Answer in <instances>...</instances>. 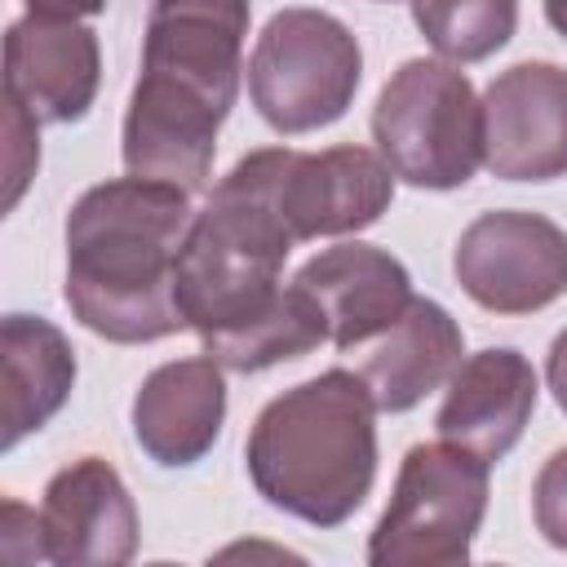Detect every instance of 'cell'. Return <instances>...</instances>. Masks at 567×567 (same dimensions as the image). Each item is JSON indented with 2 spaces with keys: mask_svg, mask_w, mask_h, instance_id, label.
I'll use <instances>...</instances> for the list:
<instances>
[{
  "mask_svg": "<svg viewBox=\"0 0 567 567\" xmlns=\"http://www.w3.org/2000/svg\"><path fill=\"white\" fill-rule=\"evenodd\" d=\"M359 377L372 390L377 412H412L425 394L452 381L465 354L461 323L430 297L412 306L368 346H359Z\"/></svg>",
  "mask_w": 567,
  "mask_h": 567,
  "instance_id": "16",
  "label": "cell"
},
{
  "mask_svg": "<svg viewBox=\"0 0 567 567\" xmlns=\"http://www.w3.org/2000/svg\"><path fill=\"white\" fill-rule=\"evenodd\" d=\"M292 284H301L323 319H328V341L337 350H359L372 337H381L408 306H412V275L408 266L377 248V244H337L315 252Z\"/></svg>",
  "mask_w": 567,
  "mask_h": 567,
  "instance_id": "15",
  "label": "cell"
},
{
  "mask_svg": "<svg viewBox=\"0 0 567 567\" xmlns=\"http://www.w3.org/2000/svg\"><path fill=\"white\" fill-rule=\"evenodd\" d=\"M248 0H151L142 75L133 84L120 155L133 177L204 190L217 133L239 97Z\"/></svg>",
  "mask_w": 567,
  "mask_h": 567,
  "instance_id": "1",
  "label": "cell"
},
{
  "mask_svg": "<svg viewBox=\"0 0 567 567\" xmlns=\"http://www.w3.org/2000/svg\"><path fill=\"white\" fill-rule=\"evenodd\" d=\"M292 244L252 151L213 186L177 252V306L186 328L208 346L270 310L284 292L279 275Z\"/></svg>",
  "mask_w": 567,
  "mask_h": 567,
  "instance_id": "4",
  "label": "cell"
},
{
  "mask_svg": "<svg viewBox=\"0 0 567 567\" xmlns=\"http://www.w3.org/2000/svg\"><path fill=\"white\" fill-rule=\"evenodd\" d=\"M412 22L447 62H483L509 44L518 0H412Z\"/></svg>",
  "mask_w": 567,
  "mask_h": 567,
  "instance_id": "19",
  "label": "cell"
},
{
  "mask_svg": "<svg viewBox=\"0 0 567 567\" xmlns=\"http://www.w3.org/2000/svg\"><path fill=\"white\" fill-rule=\"evenodd\" d=\"M4 363V452L27 434L44 430L75 385V350L58 323L40 315H4L0 323Z\"/></svg>",
  "mask_w": 567,
  "mask_h": 567,
  "instance_id": "17",
  "label": "cell"
},
{
  "mask_svg": "<svg viewBox=\"0 0 567 567\" xmlns=\"http://www.w3.org/2000/svg\"><path fill=\"white\" fill-rule=\"evenodd\" d=\"M35 554L58 567H124L137 554V505L120 470L80 456L44 483L35 514Z\"/></svg>",
  "mask_w": 567,
  "mask_h": 567,
  "instance_id": "10",
  "label": "cell"
},
{
  "mask_svg": "<svg viewBox=\"0 0 567 567\" xmlns=\"http://www.w3.org/2000/svg\"><path fill=\"white\" fill-rule=\"evenodd\" d=\"M483 164L501 182L567 173V71L558 62H514L487 84Z\"/></svg>",
  "mask_w": 567,
  "mask_h": 567,
  "instance_id": "11",
  "label": "cell"
},
{
  "mask_svg": "<svg viewBox=\"0 0 567 567\" xmlns=\"http://www.w3.org/2000/svg\"><path fill=\"white\" fill-rule=\"evenodd\" d=\"M532 518L554 549H567V447H558L540 465L532 483Z\"/></svg>",
  "mask_w": 567,
  "mask_h": 567,
  "instance_id": "20",
  "label": "cell"
},
{
  "mask_svg": "<svg viewBox=\"0 0 567 567\" xmlns=\"http://www.w3.org/2000/svg\"><path fill=\"white\" fill-rule=\"evenodd\" d=\"M545 18H549V27L567 40V0H545Z\"/></svg>",
  "mask_w": 567,
  "mask_h": 567,
  "instance_id": "24",
  "label": "cell"
},
{
  "mask_svg": "<svg viewBox=\"0 0 567 567\" xmlns=\"http://www.w3.org/2000/svg\"><path fill=\"white\" fill-rule=\"evenodd\" d=\"M372 142L399 182L456 190L483 164V97L461 62L408 58L377 93Z\"/></svg>",
  "mask_w": 567,
  "mask_h": 567,
  "instance_id": "5",
  "label": "cell"
},
{
  "mask_svg": "<svg viewBox=\"0 0 567 567\" xmlns=\"http://www.w3.org/2000/svg\"><path fill=\"white\" fill-rule=\"evenodd\" d=\"M487 461L461 443L408 447L390 505L368 536L372 567H456L487 514Z\"/></svg>",
  "mask_w": 567,
  "mask_h": 567,
  "instance_id": "6",
  "label": "cell"
},
{
  "mask_svg": "<svg viewBox=\"0 0 567 567\" xmlns=\"http://www.w3.org/2000/svg\"><path fill=\"white\" fill-rule=\"evenodd\" d=\"M359 80L363 49L354 31L323 9L270 13L248 58V97L284 137L337 124L350 111Z\"/></svg>",
  "mask_w": 567,
  "mask_h": 567,
  "instance_id": "7",
  "label": "cell"
},
{
  "mask_svg": "<svg viewBox=\"0 0 567 567\" xmlns=\"http://www.w3.org/2000/svg\"><path fill=\"white\" fill-rule=\"evenodd\" d=\"M545 381L554 390V403L567 412V328L549 341V354H545Z\"/></svg>",
  "mask_w": 567,
  "mask_h": 567,
  "instance_id": "22",
  "label": "cell"
},
{
  "mask_svg": "<svg viewBox=\"0 0 567 567\" xmlns=\"http://www.w3.org/2000/svg\"><path fill=\"white\" fill-rule=\"evenodd\" d=\"M323 341H328V319H323L319 301L301 284H288L270 310H261L252 323L235 328L230 337L208 341L204 354H213L230 372H261V368L301 359V354L319 350Z\"/></svg>",
  "mask_w": 567,
  "mask_h": 567,
  "instance_id": "18",
  "label": "cell"
},
{
  "mask_svg": "<svg viewBox=\"0 0 567 567\" xmlns=\"http://www.w3.org/2000/svg\"><path fill=\"white\" fill-rule=\"evenodd\" d=\"M257 496L310 527H341L377 478V403L359 372L328 368L275 394L244 443Z\"/></svg>",
  "mask_w": 567,
  "mask_h": 567,
  "instance_id": "3",
  "label": "cell"
},
{
  "mask_svg": "<svg viewBox=\"0 0 567 567\" xmlns=\"http://www.w3.org/2000/svg\"><path fill=\"white\" fill-rule=\"evenodd\" d=\"M452 270L474 306L536 315L567 292V230L523 208L483 213L461 230Z\"/></svg>",
  "mask_w": 567,
  "mask_h": 567,
  "instance_id": "9",
  "label": "cell"
},
{
  "mask_svg": "<svg viewBox=\"0 0 567 567\" xmlns=\"http://www.w3.org/2000/svg\"><path fill=\"white\" fill-rule=\"evenodd\" d=\"M27 13H40V18H93L106 9V0H22Z\"/></svg>",
  "mask_w": 567,
  "mask_h": 567,
  "instance_id": "23",
  "label": "cell"
},
{
  "mask_svg": "<svg viewBox=\"0 0 567 567\" xmlns=\"http://www.w3.org/2000/svg\"><path fill=\"white\" fill-rule=\"evenodd\" d=\"M190 221V190L182 186L133 173L89 186L66 213L62 297L71 315L115 346L182 332L177 252Z\"/></svg>",
  "mask_w": 567,
  "mask_h": 567,
  "instance_id": "2",
  "label": "cell"
},
{
  "mask_svg": "<svg viewBox=\"0 0 567 567\" xmlns=\"http://www.w3.org/2000/svg\"><path fill=\"white\" fill-rule=\"evenodd\" d=\"M102 84V44L75 18L27 13L4 31V97L44 124H75L89 115Z\"/></svg>",
  "mask_w": 567,
  "mask_h": 567,
  "instance_id": "12",
  "label": "cell"
},
{
  "mask_svg": "<svg viewBox=\"0 0 567 567\" xmlns=\"http://www.w3.org/2000/svg\"><path fill=\"white\" fill-rule=\"evenodd\" d=\"M270 204L297 244L323 235H359L394 199V173L381 151L368 146H328V151H257Z\"/></svg>",
  "mask_w": 567,
  "mask_h": 567,
  "instance_id": "8",
  "label": "cell"
},
{
  "mask_svg": "<svg viewBox=\"0 0 567 567\" xmlns=\"http://www.w3.org/2000/svg\"><path fill=\"white\" fill-rule=\"evenodd\" d=\"M226 425V377L213 354L159 363L133 394V439L164 465L186 470L213 452Z\"/></svg>",
  "mask_w": 567,
  "mask_h": 567,
  "instance_id": "14",
  "label": "cell"
},
{
  "mask_svg": "<svg viewBox=\"0 0 567 567\" xmlns=\"http://www.w3.org/2000/svg\"><path fill=\"white\" fill-rule=\"evenodd\" d=\"M536 390L540 385L527 354H518L514 346H487L461 359V368L452 372L434 430L439 439L461 443L487 465H496L523 439L536 412Z\"/></svg>",
  "mask_w": 567,
  "mask_h": 567,
  "instance_id": "13",
  "label": "cell"
},
{
  "mask_svg": "<svg viewBox=\"0 0 567 567\" xmlns=\"http://www.w3.org/2000/svg\"><path fill=\"white\" fill-rule=\"evenodd\" d=\"M4 106H9V195H4V208H13L31 168L40 164V137H35L40 120L27 106H18L13 97H4Z\"/></svg>",
  "mask_w": 567,
  "mask_h": 567,
  "instance_id": "21",
  "label": "cell"
}]
</instances>
